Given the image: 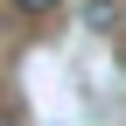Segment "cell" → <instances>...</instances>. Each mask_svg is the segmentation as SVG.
Segmentation results:
<instances>
[{"instance_id":"1","label":"cell","mask_w":126,"mask_h":126,"mask_svg":"<svg viewBox=\"0 0 126 126\" xmlns=\"http://www.w3.org/2000/svg\"><path fill=\"white\" fill-rule=\"evenodd\" d=\"M56 7H63V0H14V14H28V21H49Z\"/></svg>"},{"instance_id":"2","label":"cell","mask_w":126,"mask_h":126,"mask_svg":"<svg viewBox=\"0 0 126 126\" xmlns=\"http://www.w3.org/2000/svg\"><path fill=\"white\" fill-rule=\"evenodd\" d=\"M0 126H21V119H14V112H7V105H0Z\"/></svg>"}]
</instances>
